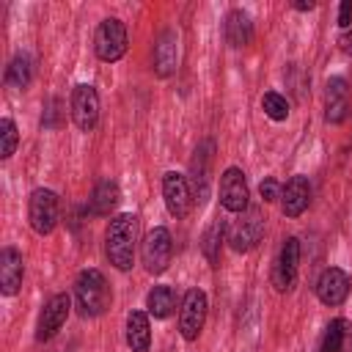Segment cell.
<instances>
[{
  "instance_id": "6da1fadb",
  "label": "cell",
  "mask_w": 352,
  "mask_h": 352,
  "mask_svg": "<svg viewBox=\"0 0 352 352\" xmlns=\"http://www.w3.org/2000/svg\"><path fill=\"white\" fill-rule=\"evenodd\" d=\"M135 245H138V214H132V212L116 214L104 231V253H107L110 264L121 272L132 270Z\"/></svg>"
},
{
  "instance_id": "7a4b0ae2",
  "label": "cell",
  "mask_w": 352,
  "mask_h": 352,
  "mask_svg": "<svg viewBox=\"0 0 352 352\" xmlns=\"http://www.w3.org/2000/svg\"><path fill=\"white\" fill-rule=\"evenodd\" d=\"M74 297H77V308H80V314L85 319L102 316L110 308V302H113L107 278L96 267L80 270V275L74 278Z\"/></svg>"
},
{
  "instance_id": "3957f363",
  "label": "cell",
  "mask_w": 352,
  "mask_h": 352,
  "mask_svg": "<svg viewBox=\"0 0 352 352\" xmlns=\"http://www.w3.org/2000/svg\"><path fill=\"white\" fill-rule=\"evenodd\" d=\"M60 220V201H58V192L47 190V187H38L30 192L28 198V223L30 228L38 234V236H47L55 231Z\"/></svg>"
},
{
  "instance_id": "277c9868",
  "label": "cell",
  "mask_w": 352,
  "mask_h": 352,
  "mask_svg": "<svg viewBox=\"0 0 352 352\" xmlns=\"http://www.w3.org/2000/svg\"><path fill=\"white\" fill-rule=\"evenodd\" d=\"M170 256H173V239H170V231L165 226H154L143 242H140V261L146 267V272L151 275H162L170 264Z\"/></svg>"
},
{
  "instance_id": "5b68a950",
  "label": "cell",
  "mask_w": 352,
  "mask_h": 352,
  "mask_svg": "<svg viewBox=\"0 0 352 352\" xmlns=\"http://www.w3.org/2000/svg\"><path fill=\"white\" fill-rule=\"evenodd\" d=\"M94 50H96L99 60H104V63L121 60L124 52H126V28H124V22L116 19V16L102 19L96 33H94Z\"/></svg>"
},
{
  "instance_id": "8992f818",
  "label": "cell",
  "mask_w": 352,
  "mask_h": 352,
  "mask_svg": "<svg viewBox=\"0 0 352 352\" xmlns=\"http://www.w3.org/2000/svg\"><path fill=\"white\" fill-rule=\"evenodd\" d=\"M264 236V217H261V209L258 206H248L231 226L228 231V245L231 250L236 253H248L253 250Z\"/></svg>"
},
{
  "instance_id": "52a82bcc",
  "label": "cell",
  "mask_w": 352,
  "mask_h": 352,
  "mask_svg": "<svg viewBox=\"0 0 352 352\" xmlns=\"http://www.w3.org/2000/svg\"><path fill=\"white\" fill-rule=\"evenodd\" d=\"M206 308H209V300L204 294V289H190L182 300V314H179V333L184 341H195L204 330V322H206Z\"/></svg>"
},
{
  "instance_id": "ba28073f",
  "label": "cell",
  "mask_w": 352,
  "mask_h": 352,
  "mask_svg": "<svg viewBox=\"0 0 352 352\" xmlns=\"http://www.w3.org/2000/svg\"><path fill=\"white\" fill-rule=\"evenodd\" d=\"M69 110H72V121L77 124V129L91 132L99 121V94L94 85L80 82L74 85L72 96H69Z\"/></svg>"
},
{
  "instance_id": "9c48e42d",
  "label": "cell",
  "mask_w": 352,
  "mask_h": 352,
  "mask_svg": "<svg viewBox=\"0 0 352 352\" xmlns=\"http://www.w3.org/2000/svg\"><path fill=\"white\" fill-rule=\"evenodd\" d=\"M297 267H300V239L297 236H286L275 264H272V286L275 292H289L297 283Z\"/></svg>"
},
{
  "instance_id": "30bf717a",
  "label": "cell",
  "mask_w": 352,
  "mask_h": 352,
  "mask_svg": "<svg viewBox=\"0 0 352 352\" xmlns=\"http://www.w3.org/2000/svg\"><path fill=\"white\" fill-rule=\"evenodd\" d=\"M69 311H72V297L69 294H52L41 314H38V324H36V341H50L58 336V330L66 324L69 319Z\"/></svg>"
},
{
  "instance_id": "8fae6325",
  "label": "cell",
  "mask_w": 352,
  "mask_h": 352,
  "mask_svg": "<svg viewBox=\"0 0 352 352\" xmlns=\"http://www.w3.org/2000/svg\"><path fill=\"white\" fill-rule=\"evenodd\" d=\"M162 198H165V209L176 220H182L192 206V192H190L187 176L179 173V170H168L162 176Z\"/></svg>"
},
{
  "instance_id": "7c38bea8",
  "label": "cell",
  "mask_w": 352,
  "mask_h": 352,
  "mask_svg": "<svg viewBox=\"0 0 352 352\" xmlns=\"http://www.w3.org/2000/svg\"><path fill=\"white\" fill-rule=\"evenodd\" d=\"M220 204L226 212L242 214L248 209V182L239 168H226L220 176Z\"/></svg>"
},
{
  "instance_id": "4fadbf2b",
  "label": "cell",
  "mask_w": 352,
  "mask_h": 352,
  "mask_svg": "<svg viewBox=\"0 0 352 352\" xmlns=\"http://www.w3.org/2000/svg\"><path fill=\"white\" fill-rule=\"evenodd\" d=\"M349 275L341 267H327L322 270V275L316 278V297L324 305H341L349 297Z\"/></svg>"
},
{
  "instance_id": "5bb4252c",
  "label": "cell",
  "mask_w": 352,
  "mask_h": 352,
  "mask_svg": "<svg viewBox=\"0 0 352 352\" xmlns=\"http://www.w3.org/2000/svg\"><path fill=\"white\" fill-rule=\"evenodd\" d=\"M176 66H179V33L168 28L154 41V72L160 77H170Z\"/></svg>"
},
{
  "instance_id": "9a60e30c",
  "label": "cell",
  "mask_w": 352,
  "mask_h": 352,
  "mask_svg": "<svg viewBox=\"0 0 352 352\" xmlns=\"http://www.w3.org/2000/svg\"><path fill=\"white\" fill-rule=\"evenodd\" d=\"M311 204V184L308 176H292L280 190V209L286 217H300Z\"/></svg>"
},
{
  "instance_id": "2e32d148",
  "label": "cell",
  "mask_w": 352,
  "mask_h": 352,
  "mask_svg": "<svg viewBox=\"0 0 352 352\" xmlns=\"http://www.w3.org/2000/svg\"><path fill=\"white\" fill-rule=\"evenodd\" d=\"M22 275H25V261L22 253L16 248H3L0 250V292L6 297H14L22 286Z\"/></svg>"
},
{
  "instance_id": "e0dca14e",
  "label": "cell",
  "mask_w": 352,
  "mask_h": 352,
  "mask_svg": "<svg viewBox=\"0 0 352 352\" xmlns=\"http://www.w3.org/2000/svg\"><path fill=\"white\" fill-rule=\"evenodd\" d=\"M349 113V88L344 77H330L324 88V118L330 124H341Z\"/></svg>"
},
{
  "instance_id": "ac0fdd59",
  "label": "cell",
  "mask_w": 352,
  "mask_h": 352,
  "mask_svg": "<svg viewBox=\"0 0 352 352\" xmlns=\"http://www.w3.org/2000/svg\"><path fill=\"white\" fill-rule=\"evenodd\" d=\"M319 352H352V322L344 316L330 319L322 333Z\"/></svg>"
},
{
  "instance_id": "d6986e66",
  "label": "cell",
  "mask_w": 352,
  "mask_h": 352,
  "mask_svg": "<svg viewBox=\"0 0 352 352\" xmlns=\"http://www.w3.org/2000/svg\"><path fill=\"white\" fill-rule=\"evenodd\" d=\"M212 151H214V143H212V140H204V143L195 148V157H192V165H190L192 187H195V198H198V201H206V195H209V165H212Z\"/></svg>"
},
{
  "instance_id": "ffe728a7",
  "label": "cell",
  "mask_w": 352,
  "mask_h": 352,
  "mask_svg": "<svg viewBox=\"0 0 352 352\" xmlns=\"http://www.w3.org/2000/svg\"><path fill=\"white\" fill-rule=\"evenodd\" d=\"M223 36H226V41H228L234 50L248 47L250 38H253V22H250V16H248L242 8L228 11V16H226V22H223Z\"/></svg>"
},
{
  "instance_id": "44dd1931",
  "label": "cell",
  "mask_w": 352,
  "mask_h": 352,
  "mask_svg": "<svg viewBox=\"0 0 352 352\" xmlns=\"http://www.w3.org/2000/svg\"><path fill=\"white\" fill-rule=\"evenodd\" d=\"M126 344L132 352H148L151 349V324L146 311H129L126 314Z\"/></svg>"
},
{
  "instance_id": "7402d4cb",
  "label": "cell",
  "mask_w": 352,
  "mask_h": 352,
  "mask_svg": "<svg viewBox=\"0 0 352 352\" xmlns=\"http://www.w3.org/2000/svg\"><path fill=\"white\" fill-rule=\"evenodd\" d=\"M118 201H121V190H118V184H116L113 179H102V182L94 187L91 198H88L91 212H94L96 217H107V214L118 206Z\"/></svg>"
},
{
  "instance_id": "603a6c76",
  "label": "cell",
  "mask_w": 352,
  "mask_h": 352,
  "mask_svg": "<svg viewBox=\"0 0 352 352\" xmlns=\"http://www.w3.org/2000/svg\"><path fill=\"white\" fill-rule=\"evenodd\" d=\"M30 80H33V60H30V55L28 52L14 55L8 69H6V85H11L16 91H25L30 85Z\"/></svg>"
},
{
  "instance_id": "cb8c5ba5",
  "label": "cell",
  "mask_w": 352,
  "mask_h": 352,
  "mask_svg": "<svg viewBox=\"0 0 352 352\" xmlns=\"http://www.w3.org/2000/svg\"><path fill=\"white\" fill-rule=\"evenodd\" d=\"M146 308L154 319H168L176 308V294L170 286H154L148 294H146Z\"/></svg>"
},
{
  "instance_id": "d4e9b609",
  "label": "cell",
  "mask_w": 352,
  "mask_h": 352,
  "mask_svg": "<svg viewBox=\"0 0 352 352\" xmlns=\"http://www.w3.org/2000/svg\"><path fill=\"white\" fill-rule=\"evenodd\" d=\"M223 234H226V220H220V217H217V220L204 231V236H201V253H204V258H206L212 267L220 261Z\"/></svg>"
},
{
  "instance_id": "484cf974",
  "label": "cell",
  "mask_w": 352,
  "mask_h": 352,
  "mask_svg": "<svg viewBox=\"0 0 352 352\" xmlns=\"http://www.w3.org/2000/svg\"><path fill=\"white\" fill-rule=\"evenodd\" d=\"M261 110H264V116L272 118V121H286V118H289V102H286V96H280L278 91H267V94L261 96Z\"/></svg>"
},
{
  "instance_id": "4316f807",
  "label": "cell",
  "mask_w": 352,
  "mask_h": 352,
  "mask_svg": "<svg viewBox=\"0 0 352 352\" xmlns=\"http://www.w3.org/2000/svg\"><path fill=\"white\" fill-rule=\"evenodd\" d=\"M19 143V132H16V124L11 118H3L0 121V160H8L14 154Z\"/></svg>"
},
{
  "instance_id": "83f0119b",
  "label": "cell",
  "mask_w": 352,
  "mask_h": 352,
  "mask_svg": "<svg viewBox=\"0 0 352 352\" xmlns=\"http://www.w3.org/2000/svg\"><path fill=\"white\" fill-rule=\"evenodd\" d=\"M280 190H283V187H280L275 179H270V176H267V179L258 184V195H261V201H264V204L278 201V198H280Z\"/></svg>"
},
{
  "instance_id": "f1b7e54d",
  "label": "cell",
  "mask_w": 352,
  "mask_h": 352,
  "mask_svg": "<svg viewBox=\"0 0 352 352\" xmlns=\"http://www.w3.org/2000/svg\"><path fill=\"white\" fill-rule=\"evenodd\" d=\"M58 113H60V99H50L47 102V113H44V118H41V124L47 126V129H55L60 121H58Z\"/></svg>"
},
{
  "instance_id": "f546056e",
  "label": "cell",
  "mask_w": 352,
  "mask_h": 352,
  "mask_svg": "<svg viewBox=\"0 0 352 352\" xmlns=\"http://www.w3.org/2000/svg\"><path fill=\"white\" fill-rule=\"evenodd\" d=\"M338 25H341V28H349V25H352V3H349V0H344V3L338 6Z\"/></svg>"
},
{
  "instance_id": "4dcf8cb0",
  "label": "cell",
  "mask_w": 352,
  "mask_h": 352,
  "mask_svg": "<svg viewBox=\"0 0 352 352\" xmlns=\"http://www.w3.org/2000/svg\"><path fill=\"white\" fill-rule=\"evenodd\" d=\"M341 47H344V52H346V55H352V30L341 36Z\"/></svg>"
},
{
  "instance_id": "1f68e13d",
  "label": "cell",
  "mask_w": 352,
  "mask_h": 352,
  "mask_svg": "<svg viewBox=\"0 0 352 352\" xmlns=\"http://www.w3.org/2000/svg\"><path fill=\"white\" fill-rule=\"evenodd\" d=\"M294 8H297V11H311L314 3H294Z\"/></svg>"
}]
</instances>
